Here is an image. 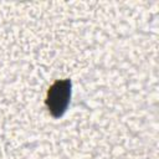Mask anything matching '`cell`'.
Returning a JSON list of instances; mask_svg holds the SVG:
<instances>
[{"instance_id":"obj_1","label":"cell","mask_w":159,"mask_h":159,"mask_svg":"<svg viewBox=\"0 0 159 159\" xmlns=\"http://www.w3.org/2000/svg\"><path fill=\"white\" fill-rule=\"evenodd\" d=\"M71 97V81L70 80H61L56 81L47 91L46 96V106L48 112L53 117H61Z\"/></svg>"}]
</instances>
